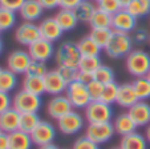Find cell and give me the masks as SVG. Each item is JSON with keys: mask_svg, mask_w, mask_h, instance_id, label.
<instances>
[{"mask_svg": "<svg viewBox=\"0 0 150 149\" xmlns=\"http://www.w3.org/2000/svg\"><path fill=\"white\" fill-rule=\"evenodd\" d=\"M133 39L129 34H122V32H114L112 36L109 44L106 45L105 51L106 55L112 59H120V57H126L127 55L133 51Z\"/></svg>", "mask_w": 150, "mask_h": 149, "instance_id": "obj_1", "label": "cell"}, {"mask_svg": "<svg viewBox=\"0 0 150 149\" xmlns=\"http://www.w3.org/2000/svg\"><path fill=\"white\" fill-rule=\"evenodd\" d=\"M125 65L132 76H147V73L150 72V55L142 49H133L126 56Z\"/></svg>", "mask_w": 150, "mask_h": 149, "instance_id": "obj_2", "label": "cell"}, {"mask_svg": "<svg viewBox=\"0 0 150 149\" xmlns=\"http://www.w3.org/2000/svg\"><path fill=\"white\" fill-rule=\"evenodd\" d=\"M42 105L41 96L21 89L12 97V107L20 113H37Z\"/></svg>", "mask_w": 150, "mask_h": 149, "instance_id": "obj_3", "label": "cell"}, {"mask_svg": "<svg viewBox=\"0 0 150 149\" xmlns=\"http://www.w3.org/2000/svg\"><path fill=\"white\" fill-rule=\"evenodd\" d=\"M113 108L112 105L97 100L92 101L88 107L85 108V118L89 124H97V123H112L113 120Z\"/></svg>", "mask_w": 150, "mask_h": 149, "instance_id": "obj_4", "label": "cell"}, {"mask_svg": "<svg viewBox=\"0 0 150 149\" xmlns=\"http://www.w3.org/2000/svg\"><path fill=\"white\" fill-rule=\"evenodd\" d=\"M80 59H81V53L77 48V44H74V43H62L54 51V60H56L59 67L64 65V67L77 68Z\"/></svg>", "mask_w": 150, "mask_h": 149, "instance_id": "obj_5", "label": "cell"}, {"mask_svg": "<svg viewBox=\"0 0 150 149\" xmlns=\"http://www.w3.org/2000/svg\"><path fill=\"white\" fill-rule=\"evenodd\" d=\"M65 95L69 98V101L72 103L73 108H77V109H82V108L85 109L92 103L91 95L88 92V87L79 80L68 84Z\"/></svg>", "mask_w": 150, "mask_h": 149, "instance_id": "obj_6", "label": "cell"}, {"mask_svg": "<svg viewBox=\"0 0 150 149\" xmlns=\"http://www.w3.org/2000/svg\"><path fill=\"white\" fill-rule=\"evenodd\" d=\"M116 133L113 127V123H97V124H89L85 129V136L92 140L93 143L105 144L109 140H112Z\"/></svg>", "mask_w": 150, "mask_h": 149, "instance_id": "obj_7", "label": "cell"}, {"mask_svg": "<svg viewBox=\"0 0 150 149\" xmlns=\"http://www.w3.org/2000/svg\"><path fill=\"white\" fill-rule=\"evenodd\" d=\"M41 37L40 35V28L36 23L32 21H24L19 24L15 31V40L20 45H25L29 47L32 43L37 41Z\"/></svg>", "mask_w": 150, "mask_h": 149, "instance_id": "obj_8", "label": "cell"}, {"mask_svg": "<svg viewBox=\"0 0 150 149\" xmlns=\"http://www.w3.org/2000/svg\"><path fill=\"white\" fill-rule=\"evenodd\" d=\"M31 63V55L28 53V51H24V49H16L11 52L9 56L7 57V68L16 75H25Z\"/></svg>", "mask_w": 150, "mask_h": 149, "instance_id": "obj_9", "label": "cell"}, {"mask_svg": "<svg viewBox=\"0 0 150 149\" xmlns=\"http://www.w3.org/2000/svg\"><path fill=\"white\" fill-rule=\"evenodd\" d=\"M137 28V17H134L127 9L122 8L112 15V29L114 32L130 34Z\"/></svg>", "mask_w": 150, "mask_h": 149, "instance_id": "obj_10", "label": "cell"}, {"mask_svg": "<svg viewBox=\"0 0 150 149\" xmlns=\"http://www.w3.org/2000/svg\"><path fill=\"white\" fill-rule=\"evenodd\" d=\"M57 128L64 135H76L84 128V117L79 112L71 111L69 113L57 120Z\"/></svg>", "mask_w": 150, "mask_h": 149, "instance_id": "obj_11", "label": "cell"}, {"mask_svg": "<svg viewBox=\"0 0 150 149\" xmlns=\"http://www.w3.org/2000/svg\"><path fill=\"white\" fill-rule=\"evenodd\" d=\"M28 53L31 55L32 60H35V61L47 63V61H49L54 55L53 43L40 37L37 41L32 43L28 47Z\"/></svg>", "mask_w": 150, "mask_h": 149, "instance_id": "obj_12", "label": "cell"}, {"mask_svg": "<svg viewBox=\"0 0 150 149\" xmlns=\"http://www.w3.org/2000/svg\"><path fill=\"white\" fill-rule=\"evenodd\" d=\"M71 111H73V105L69 101V98L67 97V95L52 96V98L47 104V113L49 117L54 118V120L61 118L62 116H65Z\"/></svg>", "mask_w": 150, "mask_h": 149, "instance_id": "obj_13", "label": "cell"}, {"mask_svg": "<svg viewBox=\"0 0 150 149\" xmlns=\"http://www.w3.org/2000/svg\"><path fill=\"white\" fill-rule=\"evenodd\" d=\"M31 137L33 144L37 146L52 144L56 138V128L52 125L49 121H40L39 125L35 128V130L31 133Z\"/></svg>", "mask_w": 150, "mask_h": 149, "instance_id": "obj_14", "label": "cell"}, {"mask_svg": "<svg viewBox=\"0 0 150 149\" xmlns=\"http://www.w3.org/2000/svg\"><path fill=\"white\" fill-rule=\"evenodd\" d=\"M44 81H45V93H48V95L59 96L67 92L68 84L64 81V79L61 77L57 69L48 71L47 75L44 76Z\"/></svg>", "mask_w": 150, "mask_h": 149, "instance_id": "obj_15", "label": "cell"}, {"mask_svg": "<svg viewBox=\"0 0 150 149\" xmlns=\"http://www.w3.org/2000/svg\"><path fill=\"white\" fill-rule=\"evenodd\" d=\"M40 28V35L42 39L48 40L51 43H56L64 35V31L61 29V27L59 26V23L56 21L54 17H47L39 24Z\"/></svg>", "mask_w": 150, "mask_h": 149, "instance_id": "obj_16", "label": "cell"}, {"mask_svg": "<svg viewBox=\"0 0 150 149\" xmlns=\"http://www.w3.org/2000/svg\"><path fill=\"white\" fill-rule=\"evenodd\" d=\"M127 113L136 123L137 128L147 127L150 124V104H147L146 101H137L133 107L127 109Z\"/></svg>", "mask_w": 150, "mask_h": 149, "instance_id": "obj_17", "label": "cell"}, {"mask_svg": "<svg viewBox=\"0 0 150 149\" xmlns=\"http://www.w3.org/2000/svg\"><path fill=\"white\" fill-rule=\"evenodd\" d=\"M20 115L21 113L17 112L13 107L7 109L0 115V129L4 133H12L15 130L19 129L20 127Z\"/></svg>", "mask_w": 150, "mask_h": 149, "instance_id": "obj_18", "label": "cell"}, {"mask_svg": "<svg viewBox=\"0 0 150 149\" xmlns=\"http://www.w3.org/2000/svg\"><path fill=\"white\" fill-rule=\"evenodd\" d=\"M137 101H139L138 97L136 95V91L132 83H126V84L120 85L118 88V95H117V101L116 104L121 108H126L129 109L133 107Z\"/></svg>", "mask_w": 150, "mask_h": 149, "instance_id": "obj_19", "label": "cell"}, {"mask_svg": "<svg viewBox=\"0 0 150 149\" xmlns=\"http://www.w3.org/2000/svg\"><path fill=\"white\" fill-rule=\"evenodd\" d=\"M45 9L42 8V6L37 1V0H25V3L20 8L19 14L24 21H37L42 17V12Z\"/></svg>", "mask_w": 150, "mask_h": 149, "instance_id": "obj_20", "label": "cell"}, {"mask_svg": "<svg viewBox=\"0 0 150 149\" xmlns=\"http://www.w3.org/2000/svg\"><path fill=\"white\" fill-rule=\"evenodd\" d=\"M54 19H56V21L59 23V26L61 27V29L64 32L73 31L79 24V19H77L73 9L60 8V11L54 15Z\"/></svg>", "mask_w": 150, "mask_h": 149, "instance_id": "obj_21", "label": "cell"}, {"mask_svg": "<svg viewBox=\"0 0 150 149\" xmlns=\"http://www.w3.org/2000/svg\"><path fill=\"white\" fill-rule=\"evenodd\" d=\"M113 127H114V130L116 133H118L120 136H126L129 133H133L136 132L137 129V125L136 123L133 121V118L130 117L129 113H121L118 115L116 118L113 120Z\"/></svg>", "mask_w": 150, "mask_h": 149, "instance_id": "obj_22", "label": "cell"}, {"mask_svg": "<svg viewBox=\"0 0 150 149\" xmlns=\"http://www.w3.org/2000/svg\"><path fill=\"white\" fill-rule=\"evenodd\" d=\"M120 149H147V140L138 132L122 136L120 141Z\"/></svg>", "mask_w": 150, "mask_h": 149, "instance_id": "obj_23", "label": "cell"}, {"mask_svg": "<svg viewBox=\"0 0 150 149\" xmlns=\"http://www.w3.org/2000/svg\"><path fill=\"white\" fill-rule=\"evenodd\" d=\"M9 149H31L32 148V137L29 133L23 130H15L9 133Z\"/></svg>", "mask_w": 150, "mask_h": 149, "instance_id": "obj_24", "label": "cell"}, {"mask_svg": "<svg viewBox=\"0 0 150 149\" xmlns=\"http://www.w3.org/2000/svg\"><path fill=\"white\" fill-rule=\"evenodd\" d=\"M73 11L76 14L77 19H79V21L89 23L93 17L94 12L97 11V6L94 4L93 0H81Z\"/></svg>", "mask_w": 150, "mask_h": 149, "instance_id": "obj_25", "label": "cell"}, {"mask_svg": "<svg viewBox=\"0 0 150 149\" xmlns=\"http://www.w3.org/2000/svg\"><path fill=\"white\" fill-rule=\"evenodd\" d=\"M23 89L27 92L35 93V95L42 96L45 93V81L41 76H33V75H25L23 79Z\"/></svg>", "mask_w": 150, "mask_h": 149, "instance_id": "obj_26", "label": "cell"}, {"mask_svg": "<svg viewBox=\"0 0 150 149\" xmlns=\"http://www.w3.org/2000/svg\"><path fill=\"white\" fill-rule=\"evenodd\" d=\"M81 56H100L102 48L92 39L91 36H85L76 43Z\"/></svg>", "mask_w": 150, "mask_h": 149, "instance_id": "obj_27", "label": "cell"}, {"mask_svg": "<svg viewBox=\"0 0 150 149\" xmlns=\"http://www.w3.org/2000/svg\"><path fill=\"white\" fill-rule=\"evenodd\" d=\"M17 85V75L12 71L1 69L0 72V91L6 93H11Z\"/></svg>", "mask_w": 150, "mask_h": 149, "instance_id": "obj_28", "label": "cell"}, {"mask_svg": "<svg viewBox=\"0 0 150 149\" xmlns=\"http://www.w3.org/2000/svg\"><path fill=\"white\" fill-rule=\"evenodd\" d=\"M40 121H41V118H40L39 113H21V115H20L19 129L31 135L35 130V128L39 125Z\"/></svg>", "mask_w": 150, "mask_h": 149, "instance_id": "obj_29", "label": "cell"}, {"mask_svg": "<svg viewBox=\"0 0 150 149\" xmlns=\"http://www.w3.org/2000/svg\"><path fill=\"white\" fill-rule=\"evenodd\" d=\"M125 9L137 19L145 17L150 14V0H132V3Z\"/></svg>", "mask_w": 150, "mask_h": 149, "instance_id": "obj_30", "label": "cell"}, {"mask_svg": "<svg viewBox=\"0 0 150 149\" xmlns=\"http://www.w3.org/2000/svg\"><path fill=\"white\" fill-rule=\"evenodd\" d=\"M134 91H136V95L138 97V100H147L150 98V79L147 76H141V77H136L133 83Z\"/></svg>", "mask_w": 150, "mask_h": 149, "instance_id": "obj_31", "label": "cell"}, {"mask_svg": "<svg viewBox=\"0 0 150 149\" xmlns=\"http://www.w3.org/2000/svg\"><path fill=\"white\" fill-rule=\"evenodd\" d=\"M102 65V61L100 59V56H81L77 65V69L80 72H88V73H93L98 69Z\"/></svg>", "mask_w": 150, "mask_h": 149, "instance_id": "obj_32", "label": "cell"}, {"mask_svg": "<svg viewBox=\"0 0 150 149\" xmlns=\"http://www.w3.org/2000/svg\"><path fill=\"white\" fill-rule=\"evenodd\" d=\"M89 36L102 48L105 49L106 45L109 44L112 36H113V29L112 28H92Z\"/></svg>", "mask_w": 150, "mask_h": 149, "instance_id": "obj_33", "label": "cell"}, {"mask_svg": "<svg viewBox=\"0 0 150 149\" xmlns=\"http://www.w3.org/2000/svg\"><path fill=\"white\" fill-rule=\"evenodd\" d=\"M16 21H17L16 12L0 7V31L6 32L12 29L16 26Z\"/></svg>", "mask_w": 150, "mask_h": 149, "instance_id": "obj_34", "label": "cell"}, {"mask_svg": "<svg viewBox=\"0 0 150 149\" xmlns=\"http://www.w3.org/2000/svg\"><path fill=\"white\" fill-rule=\"evenodd\" d=\"M89 24L92 28H112V15L97 8Z\"/></svg>", "mask_w": 150, "mask_h": 149, "instance_id": "obj_35", "label": "cell"}, {"mask_svg": "<svg viewBox=\"0 0 150 149\" xmlns=\"http://www.w3.org/2000/svg\"><path fill=\"white\" fill-rule=\"evenodd\" d=\"M118 88H120V85L117 84L116 81L106 84L105 85V88H104V92H102V96H101L100 100L104 101V103H106V104H109V105L116 104L117 95H118Z\"/></svg>", "mask_w": 150, "mask_h": 149, "instance_id": "obj_36", "label": "cell"}, {"mask_svg": "<svg viewBox=\"0 0 150 149\" xmlns=\"http://www.w3.org/2000/svg\"><path fill=\"white\" fill-rule=\"evenodd\" d=\"M94 80L102 83L104 85L109 84V83L114 81V71L110 67L102 64L98 69L94 72Z\"/></svg>", "mask_w": 150, "mask_h": 149, "instance_id": "obj_37", "label": "cell"}, {"mask_svg": "<svg viewBox=\"0 0 150 149\" xmlns=\"http://www.w3.org/2000/svg\"><path fill=\"white\" fill-rule=\"evenodd\" d=\"M97 8L100 11H104L109 15H114L120 9H122V7L118 0H100L98 3H97Z\"/></svg>", "mask_w": 150, "mask_h": 149, "instance_id": "obj_38", "label": "cell"}, {"mask_svg": "<svg viewBox=\"0 0 150 149\" xmlns=\"http://www.w3.org/2000/svg\"><path fill=\"white\" fill-rule=\"evenodd\" d=\"M57 71L61 75V77L64 79V81L67 84H71V83L76 81L77 76H79V69L74 67H64V65H60L57 67Z\"/></svg>", "mask_w": 150, "mask_h": 149, "instance_id": "obj_39", "label": "cell"}, {"mask_svg": "<svg viewBox=\"0 0 150 149\" xmlns=\"http://www.w3.org/2000/svg\"><path fill=\"white\" fill-rule=\"evenodd\" d=\"M86 87H88V92H89V95H91L92 101H97V100L101 98L104 88H105V85L102 84V83L97 81V80H92Z\"/></svg>", "mask_w": 150, "mask_h": 149, "instance_id": "obj_40", "label": "cell"}, {"mask_svg": "<svg viewBox=\"0 0 150 149\" xmlns=\"http://www.w3.org/2000/svg\"><path fill=\"white\" fill-rule=\"evenodd\" d=\"M47 72H48V69H47V67H45V63L32 60V63H31V65H29V68H28L25 75H33V76L44 77L47 75Z\"/></svg>", "mask_w": 150, "mask_h": 149, "instance_id": "obj_41", "label": "cell"}, {"mask_svg": "<svg viewBox=\"0 0 150 149\" xmlns=\"http://www.w3.org/2000/svg\"><path fill=\"white\" fill-rule=\"evenodd\" d=\"M72 149H100V145L93 143L92 140H89L86 136H82V137L77 138V140L74 141Z\"/></svg>", "mask_w": 150, "mask_h": 149, "instance_id": "obj_42", "label": "cell"}, {"mask_svg": "<svg viewBox=\"0 0 150 149\" xmlns=\"http://www.w3.org/2000/svg\"><path fill=\"white\" fill-rule=\"evenodd\" d=\"M24 3H25V0H0V7L13 12H19Z\"/></svg>", "mask_w": 150, "mask_h": 149, "instance_id": "obj_43", "label": "cell"}, {"mask_svg": "<svg viewBox=\"0 0 150 149\" xmlns=\"http://www.w3.org/2000/svg\"><path fill=\"white\" fill-rule=\"evenodd\" d=\"M133 32L134 34H133V36H132L133 43H137V44H139V45H144L145 43L150 39L147 31L146 29H144V28H136Z\"/></svg>", "mask_w": 150, "mask_h": 149, "instance_id": "obj_44", "label": "cell"}, {"mask_svg": "<svg viewBox=\"0 0 150 149\" xmlns=\"http://www.w3.org/2000/svg\"><path fill=\"white\" fill-rule=\"evenodd\" d=\"M11 107H12V98L9 96V93L0 91V115L6 112L7 109H9Z\"/></svg>", "mask_w": 150, "mask_h": 149, "instance_id": "obj_45", "label": "cell"}, {"mask_svg": "<svg viewBox=\"0 0 150 149\" xmlns=\"http://www.w3.org/2000/svg\"><path fill=\"white\" fill-rule=\"evenodd\" d=\"M81 0H60L59 7L62 9H74Z\"/></svg>", "mask_w": 150, "mask_h": 149, "instance_id": "obj_46", "label": "cell"}, {"mask_svg": "<svg viewBox=\"0 0 150 149\" xmlns=\"http://www.w3.org/2000/svg\"><path fill=\"white\" fill-rule=\"evenodd\" d=\"M40 4L42 6V8L45 11H52V9L59 7V1L60 0H37Z\"/></svg>", "mask_w": 150, "mask_h": 149, "instance_id": "obj_47", "label": "cell"}, {"mask_svg": "<svg viewBox=\"0 0 150 149\" xmlns=\"http://www.w3.org/2000/svg\"><path fill=\"white\" fill-rule=\"evenodd\" d=\"M77 80L81 83H84L85 85H88L92 80H94V75L93 73H88V72H80L79 71V76H77Z\"/></svg>", "mask_w": 150, "mask_h": 149, "instance_id": "obj_48", "label": "cell"}, {"mask_svg": "<svg viewBox=\"0 0 150 149\" xmlns=\"http://www.w3.org/2000/svg\"><path fill=\"white\" fill-rule=\"evenodd\" d=\"M0 149H9V136H8V133L0 132Z\"/></svg>", "mask_w": 150, "mask_h": 149, "instance_id": "obj_49", "label": "cell"}, {"mask_svg": "<svg viewBox=\"0 0 150 149\" xmlns=\"http://www.w3.org/2000/svg\"><path fill=\"white\" fill-rule=\"evenodd\" d=\"M37 149H59V148L52 143V144H47V145H41V146H39Z\"/></svg>", "mask_w": 150, "mask_h": 149, "instance_id": "obj_50", "label": "cell"}, {"mask_svg": "<svg viewBox=\"0 0 150 149\" xmlns=\"http://www.w3.org/2000/svg\"><path fill=\"white\" fill-rule=\"evenodd\" d=\"M118 1H120V4H121L122 8H126V7L132 3V0H118Z\"/></svg>", "mask_w": 150, "mask_h": 149, "instance_id": "obj_51", "label": "cell"}, {"mask_svg": "<svg viewBox=\"0 0 150 149\" xmlns=\"http://www.w3.org/2000/svg\"><path fill=\"white\" fill-rule=\"evenodd\" d=\"M145 137H146L147 143L150 144V124L147 125V128H146V133H145Z\"/></svg>", "mask_w": 150, "mask_h": 149, "instance_id": "obj_52", "label": "cell"}, {"mask_svg": "<svg viewBox=\"0 0 150 149\" xmlns=\"http://www.w3.org/2000/svg\"><path fill=\"white\" fill-rule=\"evenodd\" d=\"M1 52H3V41L0 39V55H1Z\"/></svg>", "mask_w": 150, "mask_h": 149, "instance_id": "obj_53", "label": "cell"}, {"mask_svg": "<svg viewBox=\"0 0 150 149\" xmlns=\"http://www.w3.org/2000/svg\"><path fill=\"white\" fill-rule=\"evenodd\" d=\"M147 77H149V79H150V72H149V73H147Z\"/></svg>", "mask_w": 150, "mask_h": 149, "instance_id": "obj_54", "label": "cell"}, {"mask_svg": "<svg viewBox=\"0 0 150 149\" xmlns=\"http://www.w3.org/2000/svg\"><path fill=\"white\" fill-rule=\"evenodd\" d=\"M93 1H96V3H98V1H100V0H93Z\"/></svg>", "mask_w": 150, "mask_h": 149, "instance_id": "obj_55", "label": "cell"}, {"mask_svg": "<svg viewBox=\"0 0 150 149\" xmlns=\"http://www.w3.org/2000/svg\"><path fill=\"white\" fill-rule=\"evenodd\" d=\"M1 69H3V68H1V67H0V72H1Z\"/></svg>", "mask_w": 150, "mask_h": 149, "instance_id": "obj_56", "label": "cell"}, {"mask_svg": "<svg viewBox=\"0 0 150 149\" xmlns=\"http://www.w3.org/2000/svg\"><path fill=\"white\" fill-rule=\"evenodd\" d=\"M112 149H120V148H112Z\"/></svg>", "mask_w": 150, "mask_h": 149, "instance_id": "obj_57", "label": "cell"}, {"mask_svg": "<svg viewBox=\"0 0 150 149\" xmlns=\"http://www.w3.org/2000/svg\"><path fill=\"white\" fill-rule=\"evenodd\" d=\"M0 34H1V31H0Z\"/></svg>", "mask_w": 150, "mask_h": 149, "instance_id": "obj_58", "label": "cell"}, {"mask_svg": "<svg viewBox=\"0 0 150 149\" xmlns=\"http://www.w3.org/2000/svg\"><path fill=\"white\" fill-rule=\"evenodd\" d=\"M0 132H1V129H0Z\"/></svg>", "mask_w": 150, "mask_h": 149, "instance_id": "obj_59", "label": "cell"}]
</instances>
